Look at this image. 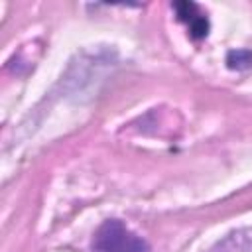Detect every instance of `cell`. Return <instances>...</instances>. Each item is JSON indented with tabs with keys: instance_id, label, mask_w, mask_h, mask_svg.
<instances>
[{
	"instance_id": "6da1fadb",
	"label": "cell",
	"mask_w": 252,
	"mask_h": 252,
	"mask_svg": "<svg viewBox=\"0 0 252 252\" xmlns=\"http://www.w3.org/2000/svg\"><path fill=\"white\" fill-rule=\"evenodd\" d=\"M93 248L96 252H152L144 238L116 219L104 220L98 226L93 238Z\"/></svg>"
},
{
	"instance_id": "5b68a950",
	"label": "cell",
	"mask_w": 252,
	"mask_h": 252,
	"mask_svg": "<svg viewBox=\"0 0 252 252\" xmlns=\"http://www.w3.org/2000/svg\"><path fill=\"white\" fill-rule=\"evenodd\" d=\"M173 8H175V12H177V18H179L181 22H185V24H189V22L199 14L197 4H193V2H175Z\"/></svg>"
},
{
	"instance_id": "3957f363",
	"label": "cell",
	"mask_w": 252,
	"mask_h": 252,
	"mask_svg": "<svg viewBox=\"0 0 252 252\" xmlns=\"http://www.w3.org/2000/svg\"><path fill=\"white\" fill-rule=\"evenodd\" d=\"M226 65L228 69L244 71L252 67V51L250 49H232L226 53Z\"/></svg>"
},
{
	"instance_id": "7a4b0ae2",
	"label": "cell",
	"mask_w": 252,
	"mask_h": 252,
	"mask_svg": "<svg viewBox=\"0 0 252 252\" xmlns=\"http://www.w3.org/2000/svg\"><path fill=\"white\" fill-rule=\"evenodd\" d=\"M209 252H252V228H240L226 234Z\"/></svg>"
},
{
	"instance_id": "277c9868",
	"label": "cell",
	"mask_w": 252,
	"mask_h": 252,
	"mask_svg": "<svg viewBox=\"0 0 252 252\" xmlns=\"http://www.w3.org/2000/svg\"><path fill=\"white\" fill-rule=\"evenodd\" d=\"M187 26H189V33H191V37H195V39L205 37V35L209 33V20H207L203 14H197Z\"/></svg>"
}]
</instances>
